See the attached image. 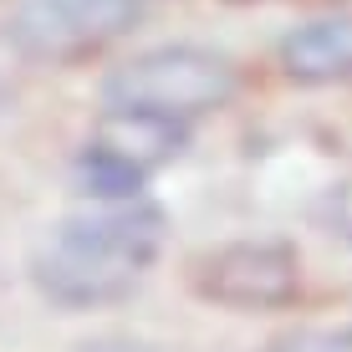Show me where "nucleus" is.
I'll use <instances>...</instances> for the list:
<instances>
[{
  "label": "nucleus",
  "instance_id": "nucleus-1",
  "mask_svg": "<svg viewBox=\"0 0 352 352\" xmlns=\"http://www.w3.org/2000/svg\"><path fill=\"white\" fill-rule=\"evenodd\" d=\"M164 250V214L153 204H113L62 220L41 240L31 276L46 301L72 311L123 301Z\"/></svg>",
  "mask_w": 352,
  "mask_h": 352
},
{
  "label": "nucleus",
  "instance_id": "nucleus-2",
  "mask_svg": "<svg viewBox=\"0 0 352 352\" xmlns=\"http://www.w3.org/2000/svg\"><path fill=\"white\" fill-rule=\"evenodd\" d=\"M235 92H240V67L225 52L194 41L148 46L102 82L107 107H148V113L184 118V123L220 113Z\"/></svg>",
  "mask_w": 352,
  "mask_h": 352
},
{
  "label": "nucleus",
  "instance_id": "nucleus-3",
  "mask_svg": "<svg viewBox=\"0 0 352 352\" xmlns=\"http://www.w3.org/2000/svg\"><path fill=\"white\" fill-rule=\"evenodd\" d=\"M194 291L230 311H276L296 301L301 261L281 240H230L194 265Z\"/></svg>",
  "mask_w": 352,
  "mask_h": 352
},
{
  "label": "nucleus",
  "instance_id": "nucleus-4",
  "mask_svg": "<svg viewBox=\"0 0 352 352\" xmlns=\"http://www.w3.org/2000/svg\"><path fill=\"white\" fill-rule=\"evenodd\" d=\"M138 16L143 0H26L10 21V41L36 62H67L128 36Z\"/></svg>",
  "mask_w": 352,
  "mask_h": 352
},
{
  "label": "nucleus",
  "instance_id": "nucleus-5",
  "mask_svg": "<svg viewBox=\"0 0 352 352\" xmlns=\"http://www.w3.org/2000/svg\"><path fill=\"white\" fill-rule=\"evenodd\" d=\"M189 143V123L184 118H164L148 113V107H107L102 118L92 123L87 148L102 153V159L133 168L138 179H148L153 168L174 164Z\"/></svg>",
  "mask_w": 352,
  "mask_h": 352
},
{
  "label": "nucleus",
  "instance_id": "nucleus-6",
  "mask_svg": "<svg viewBox=\"0 0 352 352\" xmlns=\"http://www.w3.org/2000/svg\"><path fill=\"white\" fill-rule=\"evenodd\" d=\"M276 62L301 87L352 82V16H317L307 26H291L276 46Z\"/></svg>",
  "mask_w": 352,
  "mask_h": 352
},
{
  "label": "nucleus",
  "instance_id": "nucleus-7",
  "mask_svg": "<svg viewBox=\"0 0 352 352\" xmlns=\"http://www.w3.org/2000/svg\"><path fill=\"white\" fill-rule=\"evenodd\" d=\"M265 352H352V322L347 327H296V332H281Z\"/></svg>",
  "mask_w": 352,
  "mask_h": 352
},
{
  "label": "nucleus",
  "instance_id": "nucleus-8",
  "mask_svg": "<svg viewBox=\"0 0 352 352\" xmlns=\"http://www.w3.org/2000/svg\"><path fill=\"white\" fill-rule=\"evenodd\" d=\"M327 225H332V235L342 240V245H352V179L332 189V199H327Z\"/></svg>",
  "mask_w": 352,
  "mask_h": 352
}]
</instances>
